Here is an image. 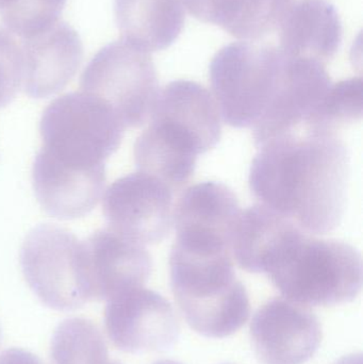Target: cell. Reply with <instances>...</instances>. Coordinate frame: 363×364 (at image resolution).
<instances>
[{"label": "cell", "mask_w": 363, "mask_h": 364, "mask_svg": "<svg viewBox=\"0 0 363 364\" xmlns=\"http://www.w3.org/2000/svg\"><path fill=\"white\" fill-rule=\"evenodd\" d=\"M294 0H183L198 21L213 23L234 38L259 40L278 29Z\"/></svg>", "instance_id": "19"}, {"label": "cell", "mask_w": 363, "mask_h": 364, "mask_svg": "<svg viewBox=\"0 0 363 364\" xmlns=\"http://www.w3.org/2000/svg\"><path fill=\"white\" fill-rule=\"evenodd\" d=\"M172 194L155 177L132 173L109 186L102 212L109 227L119 235L142 245L160 243L173 225Z\"/></svg>", "instance_id": "8"}, {"label": "cell", "mask_w": 363, "mask_h": 364, "mask_svg": "<svg viewBox=\"0 0 363 364\" xmlns=\"http://www.w3.org/2000/svg\"><path fill=\"white\" fill-rule=\"evenodd\" d=\"M279 50L288 58L326 64L342 42V23L328 0L293 2L279 26Z\"/></svg>", "instance_id": "17"}, {"label": "cell", "mask_w": 363, "mask_h": 364, "mask_svg": "<svg viewBox=\"0 0 363 364\" xmlns=\"http://www.w3.org/2000/svg\"><path fill=\"white\" fill-rule=\"evenodd\" d=\"M294 226L296 223L268 205L241 211L230 242L232 258L249 273H264L266 259Z\"/></svg>", "instance_id": "20"}, {"label": "cell", "mask_w": 363, "mask_h": 364, "mask_svg": "<svg viewBox=\"0 0 363 364\" xmlns=\"http://www.w3.org/2000/svg\"><path fill=\"white\" fill-rule=\"evenodd\" d=\"M66 0H10L0 10L6 31L23 40L33 38L59 21Z\"/></svg>", "instance_id": "24"}, {"label": "cell", "mask_w": 363, "mask_h": 364, "mask_svg": "<svg viewBox=\"0 0 363 364\" xmlns=\"http://www.w3.org/2000/svg\"><path fill=\"white\" fill-rule=\"evenodd\" d=\"M264 273L286 299L304 306L347 303L362 286V257L353 246L311 237L298 226L271 252Z\"/></svg>", "instance_id": "2"}, {"label": "cell", "mask_w": 363, "mask_h": 364, "mask_svg": "<svg viewBox=\"0 0 363 364\" xmlns=\"http://www.w3.org/2000/svg\"><path fill=\"white\" fill-rule=\"evenodd\" d=\"M9 1H10V0H0V10H1V9L4 8Z\"/></svg>", "instance_id": "29"}, {"label": "cell", "mask_w": 363, "mask_h": 364, "mask_svg": "<svg viewBox=\"0 0 363 364\" xmlns=\"http://www.w3.org/2000/svg\"><path fill=\"white\" fill-rule=\"evenodd\" d=\"M0 340H1V331H0Z\"/></svg>", "instance_id": "30"}, {"label": "cell", "mask_w": 363, "mask_h": 364, "mask_svg": "<svg viewBox=\"0 0 363 364\" xmlns=\"http://www.w3.org/2000/svg\"><path fill=\"white\" fill-rule=\"evenodd\" d=\"M125 128L100 98L85 92L65 94L43 113L40 149L66 166L106 168L104 161L119 149Z\"/></svg>", "instance_id": "5"}, {"label": "cell", "mask_w": 363, "mask_h": 364, "mask_svg": "<svg viewBox=\"0 0 363 364\" xmlns=\"http://www.w3.org/2000/svg\"><path fill=\"white\" fill-rule=\"evenodd\" d=\"M23 87L32 98H47L74 78L83 59V46L76 30L58 21L46 31L23 40Z\"/></svg>", "instance_id": "16"}, {"label": "cell", "mask_w": 363, "mask_h": 364, "mask_svg": "<svg viewBox=\"0 0 363 364\" xmlns=\"http://www.w3.org/2000/svg\"><path fill=\"white\" fill-rule=\"evenodd\" d=\"M156 364H180V363H175V361L164 360V361H159V363H157Z\"/></svg>", "instance_id": "28"}, {"label": "cell", "mask_w": 363, "mask_h": 364, "mask_svg": "<svg viewBox=\"0 0 363 364\" xmlns=\"http://www.w3.org/2000/svg\"><path fill=\"white\" fill-rule=\"evenodd\" d=\"M196 159L151 124L134 144V160L140 172L163 182L172 192L183 188L193 176Z\"/></svg>", "instance_id": "21"}, {"label": "cell", "mask_w": 363, "mask_h": 364, "mask_svg": "<svg viewBox=\"0 0 363 364\" xmlns=\"http://www.w3.org/2000/svg\"><path fill=\"white\" fill-rule=\"evenodd\" d=\"M107 303L104 327L117 350L129 354L162 352L178 339L174 310L158 293L143 287Z\"/></svg>", "instance_id": "9"}, {"label": "cell", "mask_w": 363, "mask_h": 364, "mask_svg": "<svg viewBox=\"0 0 363 364\" xmlns=\"http://www.w3.org/2000/svg\"><path fill=\"white\" fill-rule=\"evenodd\" d=\"M362 78H351L330 85L306 121V132L337 134L339 130L362 119Z\"/></svg>", "instance_id": "23"}, {"label": "cell", "mask_w": 363, "mask_h": 364, "mask_svg": "<svg viewBox=\"0 0 363 364\" xmlns=\"http://www.w3.org/2000/svg\"><path fill=\"white\" fill-rule=\"evenodd\" d=\"M53 364H121L109 356L108 346L97 325L83 318L63 321L50 344Z\"/></svg>", "instance_id": "22"}, {"label": "cell", "mask_w": 363, "mask_h": 364, "mask_svg": "<svg viewBox=\"0 0 363 364\" xmlns=\"http://www.w3.org/2000/svg\"><path fill=\"white\" fill-rule=\"evenodd\" d=\"M251 338L262 364H304L319 348L322 328L307 306L277 297L254 316Z\"/></svg>", "instance_id": "10"}, {"label": "cell", "mask_w": 363, "mask_h": 364, "mask_svg": "<svg viewBox=\"0 0 363 364\" xmlns=\"http://www.w3.org/2000/svg\"><path fill=\"white\" fill-rule=\"evenodd\" d=\"M0 364H45L36 355L21 348H11L0 355Z\"/></svg>", "instance_id": "26"}, {"label": "cell", "mask_w": 363, "mask_h": 364, "mask_svg": "<svg viewBox=\"0 0 363 364\" xmlns=\"http://www.w3.org/2000/svg\"><path fill=\"white\" fill-rule=\"evenodd\" d=\"M80 87L106 102L129 128L149 122L159 94L153 60L124 41L96 53L81 75Z\"/></svg>", "instance_id": "7"}, {"label": "cell", "mask_w": 363, "mask_h": 364, "mask_svg": "<svg viewBox=\"0 0 363 364\" xmlns=\"http://www.w3.org/2000/svg\"><path fill=\"white\" fill-rule=\"evenodd\" d=\"M32 184L46 213L59 220H76L90 213L102 198L106 168L66 166L40 149L32 168Z\"/></svg>", "instance_id": "15"}, {"label": "cell", "mask_w": 363, "mask_h": 364, "mask_svg": "<svg viewBox=\"0 0 363 364\" xmlns=\"http://www.w3.org/2000/svg\"><path fill=\"white\" fill-rule=\"evenodd\" d=\"M236 194L225 184L202 182L188 188L173 210L175 244L205 252H229L240 215Z\"/></svg>", "instance_id": "11"}, {"label": "cell", "mask_w": 363, "mask_h": 364, "mask_svg": "<svg viewBox=\"0 0 363 364\" xmlns=\"http://www.w3.org/2000/svg\"><path fill=\"white\" fill-rule=\"evenodd\" d=\"M170 267L175 299L196 333L225 338L249 320V295L237 278L230 252H192L174 244Z\"/></svg>", "instance_id": "3"}, {"label": "cell", "mask_w": 363, "mask_h": 364, "mask_svg": "<svg viewBox=\"0 0 363 364\" xmlns=\"http://www.w3.org/2000/svg\"><path fill=\"white\" fill-rule=\"evenodd\" d=\"M285 55L278 47L245 41L222 48L210 64V81L221 117L236 128L254 127L283 82Z\"/></svg>", "instance_id": "4"}, {"label": "cell", "mask_w": 363, "mask_h": 364, "mask_svg": "<svg viewBox=\"0 0 363 364\" xmlns=\"http://www.w3.org/2000/svg\"><path fill=\"white\" fill-rule=\"evenodd\" d=\"M251 164V192L306 232L325 235L347 207L350 155L337 134H283L264 143Z\"/></svg>", "instance_id": "1"}, {"label": "cell", "mask_w": 363, "mask_h": 364, "mask_svg": "<svg viewBox=\"0 0 363 364\" xmlns=\"http://www.w3.org/2000/svg\"><path fill=\"white\" fill-rule=\"evenodd\" d=\"M286 59L285 74L278 93L253 127L257 146L291 134L298 126L304 125L332 85L324 64L294 58Z\"/></svg>", "instance_id": "14"}, {"label": "cell", "mask_w": 363, "mask_h": 364, "mask_svg": "<svg viewBox=\"0 0 363 364\" xmlns=\"http://www.w3.org/2000/svg\"><path fill=\"white\" fill-rule=\"evenodd\" d=\"M336 364H362V355H350V356L343 357Z\"/></svg>", "instance_id": "27"}, {"label": "cell", "mask_w": 363, "mask_h": 364, "mask_svg": "<svg viewBox=\"0 0 363 364\" xmlns=\"http://www.w3.org/2000/svg\"><path fill=\"white\" fill-rule=\"evenodd\" d=\"M28 286L47 307L72 311L91 303L85 280L82 241L63 227L32 229L21 250Z\"/></svg>", "instance_id": "6"}, {"label": "cell", "mask_w": 363, "mask_h": 364, "mask_svg": "<svg viewBox=\"0 0 363 364\" xmlns=\"http://www.w3.org/2000/svg\"><path fill=\"white\" fill-rule=\"evenodd\" d=\"M149 123L198 156L221 139V113L208 90L193 81L170 82L158 94Z\"/></svg>", "instance_id": "13"}, {"label": "cell", "mask_w": 363, "mask_h": 364, "mask_svg": "<svg viewBox=\"0 0 363 364\" xmlns=\"http://www.w3.org/2000/svg\"><path fill=\"white\" fill-rule=\"evenodd\" d=\"M121 41L149 53L168 48L185 23L183 0H115Z\"/></svg>", "instance_id": "18"}, {"label": "cell", "mask_w": 363, "mask_h": 364, "mask_svg": "<svg viewBox=\"0 0 363 364\" xmlns=\"http://www.w3.org/2000/svg\"><path fill=\"white\" fill-rule=\"evenodd\" d=\"M82 244L90 301H110L143 288L148 280L151 257L142 244L110 227L92 233Z\"/></svg>", "instance_id": "12"}, {"label": "cell", "mask_w": 363, "mask_h": 364, "mask_svg": "<svg viewBox=\"0 0 363 364\" xmlns=\"http://www.w3.org/2000/svg\"><path fill=\"white\" fill-rule=\"evenodd\" d=\"M23 62L21 45L12 33L0 29V109L12 102L23 85Z\"/></svg>", "instance_id": "25"}]
</instances>
